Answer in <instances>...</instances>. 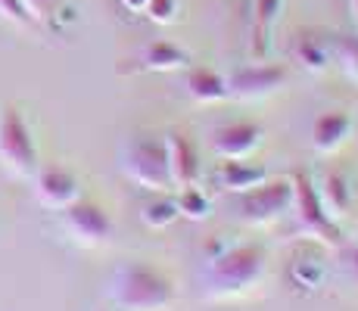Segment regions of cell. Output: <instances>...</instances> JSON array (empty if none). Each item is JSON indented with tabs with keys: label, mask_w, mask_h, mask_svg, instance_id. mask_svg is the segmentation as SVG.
I'll use <instances>...</instances> for the list:
<instances>
[{
	"label": "cell",
	"mask_w": 358,
	"mask_h": 311,
	"mask_svg": "<svg viewBox=\"0 0 358 311\" xmlns=\"http://www.w3.org/2000/svg\"><path fill=\"white\" fill-rule=\"evenodd\" d=\"M34 193L47 209H66L78 199V178L63 165H47L34 181Z\"/></svg>",
	"instance_id": "cell-12"
},
{
	"label": "cell",
	"mask_w": 358,
	"mask_h": 311,
	"mask_svg": "<svg viewBox=\"0 0 358 311\" xmlns=\"http://www.w3.org/2000/svg\"><path fill=\"white\" fill-rule=\"evenodd\" d=\"M268 271V252L259 243H234L206 265V296L209 299H237L250 293Z\"/></svg>",
	"instance_id": "cell-1"
},
{
	"label": "cell",
	"mask_w": 358,
	"mask_h": 311,
	"mask_svg": "<svg viewBox=\"0 0 358 311\" xmlns=\"http://www.w3.org/2000/svg\"><path fill=\"white\" fill-rule=\"evenodd\" d=\"M293 53L308 72H324L327 62H330V50L324 44V38L315 31H299L296 34V44H293Z\"/></svg>",
	"instance_id": "cell-19"
},
{
	"label": "cell",
	"mask_w": 358,
	"mask_h": 311,
	"mask_svg": "<svg viewBox=\"0 0 358 311\" xmlns=\"http://www.w3.org/2000/svg\"><path fill=\"white\" fill-rule=\"evenodd\" d=\"M349 10H352V22H355V29H358V0H349Z\"/></svg>",
	"instance_id": "cell-28"
},
{
	"label": "cell",
	"mask_w": 358,
	"mask_h": 311,
	"mask_svg": "<svg viewBox=\"0 0 358 311\" xmlns=\"http://www.w3.org/2000/svg\"><path fill=\"white\" fill-rule=\"evenodd\" d=\"M187 94L196 103H222V100H228V78L215 75L212 68H190Z\"/></svg>",
	"instance_id": "cell-18"
},
{
	"label": "cell",
	"mask_w": 358,
	"mask_h": 311,
	"mask_svg": "<svg viewBox=\"0 0 358 311\" xmlns=\"http://www.w3.org/2000/svg\"><path fill=\"white\" fill-rule=\"evenodd\" d=\"M293 205V178H278V181H262L250 190L237 193V215L240 221L252 227L274 224L278 218L287 215Z\"/></svg>",
	"instance_id": "cell-5"
},
{
	"label": "cell",
	"mask_w": 358,
	"mask_h": 311,
	"mask_svg": "<svg viewBox=\"0 0 358 311\" xmlns=\"http://www.w3.org/2000/svg\"><path fill=\"white\" fill-rule=\"evenodd\" d=\"M0 13H3L6 19H13V22H29V13H25V3L22 0H0Z\"/></svg>",
	"instance_id": "cell-24"
},
{
	"label": "cell",
	"mask_w": 358,
	"mask_h": 311,
	"mask_svg": "<svg viewBox=\"0 0 358 311\" xmlns=\"http://www.w3.org/2000/svg\"><path fill=\"white\" fill-rule=\"evenodd\" d=\"M0 162L19 178L38 168V150H34L31 131L16 106L0 109Z\"/></svg>",
	"instance_id": "cell-6"
},
{
	"label": "cell",
	"mask_w": 358,
	"mask_h": 311,
	"mask_svg": "<svg viewBox=\"0 0 358 311\" xmlns=\"http://www.w3.org/2000/svg\"><path fill=\"white\" fill-rule=\"evenodd\" d=\"M190 66V53L178 47L175 41H153L143 50V68L150 72H178V68Z\"/></svg>",
	"instance_id": "cell-17"
},
{
	"label": "cell",
	"mask_w": 358,
	"mask_h": 311,
	"mask_svg": "<svg viewBox=\"0 0 358 311\" xmlns=\"http://www.w3.org/2000/svg\"><path fill=\"white\" fill-rule=\"evenodd\" d=\"M234 243H231V240H222V237H212L209 240V243H206L203 246V252H206V261H209V259H218V255H222V252H228V249H231Z\"/></svg>",
	"instance_id": "cell-26"
},
{
	"label": "cell",
	"mask_w": 358,
	"mask_h": 311,
	"mask_svg": "<svg viewBox=\"0 0 358 311\" xmlns=\"http://www.w3.org/2000/svg\"><path fill=\"white\" fill-rule=\"evenodd\" d=\"M352 137V115L346 109H334V113H324L312 128V143L318 153H336L343 143Z\"/></svg>",
	"instance_id": "cell-14"
},
{
	"label": "cell",
	"mask_w": 358,
	"mask_h": 311,
	"mask_svg": "<svg viewBox=\"0 0 358 311\" xmlns=\"http://www.w3.org/2000/svg\"><path fill=\"white\" fill-rule=\"evenodd\" d=\"M352 268H355V271H358V249H355V252H352Z\"/></svg>",
	"instance_id": "cell-29"
},
{
	"label": "cell",
	"mask_w": 358,
	"mask_h": 311,
	"mask_svg": "<svg viewBox=\"0 0 358 311\" xmlns=\"http://www.w3.org/2000/svg\"><path fill=\"white\" fill-rule=\"evenodd\" d=\"M340 57H343L346 72L358 81V38H346V41H343V44H340Z\"/></svg>",
	"instance_id": "cell-23"
},
{
	"label": "cell",
	"mask_w": 358,
	"mask_h": 311,
	"mask_svg": "<svg viewBox=\"0 0 358 311\" xmlns=\"http://www.w3.org/2000/svg\"><path fill=\"white\" fill-rule=\"evenodd\" d=\"M175 293V280L165 271L147 261H131L113 277L109 299L119 311H169Z\"/></svg>",
	"instance_id": "cell-2"
},
{
	"label": "cell",
	"mask_w": 358,
	"mask_h": 311,
	"mask_svg": "<svg viewBox=\"0 0 358 311\" xmlns=\"http://www.w3.org/2000/svg\"><path fill=\"white\" fill-rule=\"evenodd\" d=\"M165 147H169V175H171V190H181V187H194L199 181V147L194 140V134L175 128L165 137Z\"/></svg>",
	"instance_id": "cell-10"
},
{
	"label": "cell",
	"mask_w": 358,
	"mask_h": 311,
	"mask_svg": "<svg viewBox=\"0 0 358 311\" xmlns=\"http://www.w3.org/2000/svg\"><path fill=\"white\" fill-rule=\"evenodd\" d=\"M290 280L302 293H315V289L324 287L327 265L321 255H315V246H299V252H296V259L290 265Z\"/></svg>",
	"instance_id": "cell-15"
},
{
	"label": "cell",
	"mask_w": 358,
	"mask_h": 311,
	"mask_svg": "<svg viewBox=\"0 0 358 311\" xmlns=\"http://www.w3.org/2000/svg\"><path fill=\"white\" fill-rule=\"evenodd\" d=\"M178 0H147V6H143V13H147L150 22L156 25H171L178 19Z\"/></svg>",
	"instance_id": "cell-22"
},
{
	"label": "cell",
	"mask_w": 358,
	"mask_h": 311,
	"mask_svg": "<svg viewBox=\"0 0 358 311\" xmlns=\"http://www.w3.org/2000/svg\"><path fill=\"white\" fill-rule=\"evenodd\" d=\"M63 227L72 233V240H78L81 246H103L113 237V221L100 209L97 203H85L75 199L72 205H66Z\"/></svg>",
	"instance_id": "cell-7"
},
{
	"label": "cell",
	"mask_w": 358,
	"mask_h": 311,
	"mask_svg": "<svg viewBox=\"0 0 358 311\" xmlns=\"http://www.w3.org/2000/svg\"><path fill=\"white\" fill-rule=\"evenodd\" d=\"M25 3V13L31 19H47L53 10H57V0H22Z\"/></svg>",
	"instance_id": "cell-25"
},
{
	"label": "cell",
	"mask_w": 358,
	"mask_h": 311,
	"mask_svg": "<svg viewBox=\"0 0 358 311\" xmlns=\"http://www.w3.org/2000/svg\"><path fill=\"white\" fill-rule=\"evenodd\" d=\"M287 66H274V62H252V66L240 68L234 78H228V96L234 100H256V96L274 94L287 81Z\"/></svg>",
	"instance_id": "cell-9"
},
{
	"label": "cell",
	"mask_w": 358,
	"mask_h": 311,
	"mask_svg": "<svg viewBox=\"0 0 358 311\" xmlns=\"http://www.w3.org/2000/svg\"><path fill=\"white\" fill-rule=\"evenodd\" d=\"M284 0H252L250 13V53L252 59H265V53L271 50V31L274 22L280 16Z\"/></svg>",
	"instance_id": "cell-13"
},
{
	"label": "cell",
	"mask_w": 358,
	"mask_h": 311,
	"mask_svg": "<svg viewBox=\"0 0 358 311\" xmlns=\"http://www.w3.org/2000/svg\"><path fill=\"white\" fill-rule=\"evenodd\" d=\"M122 6H125L128 13H143V6H147V0H119Z\"/></svg>",
	"instance_id": "cell-27"
},
{
	"label": "cell",
	"mask_w": 358,
	"mask_h": 311,
	"mask_svg": "<svg viewBox=\"0 0 358 311\" xmlns=\"http://www.w3.org/2000/svg\"><path fill=\"white\" fill-rule=\"evenodd\" d=\"M175 205H178V215L181 218H190V221H206L212 212V199L206 190H199V187H181L175 196Z\"/></svg>",
	"instance_id": "cell-20"
},
{
	"label": "cell",
	"mask_w": 358,
	"mask_h": 311,
	"mask_svg": "<svg viewBox=\"0 0 358 311\" xmlns=\"http://www.w3.org/2000/svg\"><path fill=\"white\" fill-rule=\"evenodd\" d=\"M265 140V128L259 122H228L212 131L209 150L218 159H250Z\"/></svg>",
	"instance_id": "cell-8"
},
{
	"label": "cell",
	"mask_w": 358,
	"mask_h": 311,
	"mask_svg": "<svg viewBox=\"0 0 358 311\" xmlns=\"http://www.w3.org/2000/svg\"><path fill=\"white\" fill-rule=\"evenodd\" d=\"M315 187H318L321 203H324L327 215L334 221L352 212L355 196H358V187H355V178H352V171H349V168H343V165H340V168H327Z\"/></svg>",
	"instance_id": "cell-11"
},
{
	"label": "cell",
	"mask_w": 358,
	"mask_h": 311,
	"mask_svg": "<svg viewBox=\"0 0 358 311\" xmlns=\"http://www.w3.org/2000/svg\"><path fill=\"white\" fill-rule=\"evenodd\" d=\"M181 218L178 215V205L171 196H156L150 203L141 205V221L150 227V231H162V227H171L175 221Z\"/></svg>",
	"instance_id": "cell-21"
},
{
	"label": "cell",
	"mask_w": 358,
	"mask_h": 311,
	"mask_svg": "<svg viewBox=\"0 0 358 311\" xmlns=\"http://www.w3.org/2000/svg\"><path fill=\"white\" fill-rule=\"evenodd\" d=\"M122 171L141 190L169 193L171 175H169V147H165V140H159V137H134V140H128L125 153H122Z\"/></svg>",
	"instance_id": "cell-3"
},
{
	"label": "cell",
	"mask_w": 358,
	"mask_h": 311,
	"mask_svg": "<svg viewBox=\"0 0 358 311\" xmlns=\"http://www.w3.org/2000/svg\"><path fill=\"white\" fill-rule=\"evenodd\" d=\"M293 209H296V221H299V231H306L312 240H318L324 246L343 243L340 224L327 215L324 203L318 196V187H315L308 171H296L293 175Z\"/></svg>",
	"instance_id": "cell-4"
},
{
	"label": "cell",
	"mask_w": 358,
	"mask_h": 311,
	"mask_svg": "<svg viewBox=\"0 0 358 311\" xmlns=\"http://www.w3.org/2000/svg\"><path fill=\"white\" fill-rule=\"evenodd\" d=\"M268 178L265 168H256V165H246V159H222L215 168V181L222 190L228 193H243L250 187L262 184Z\"/></svg>",
	"instance_id": "cell-16"
}]
</instances>
